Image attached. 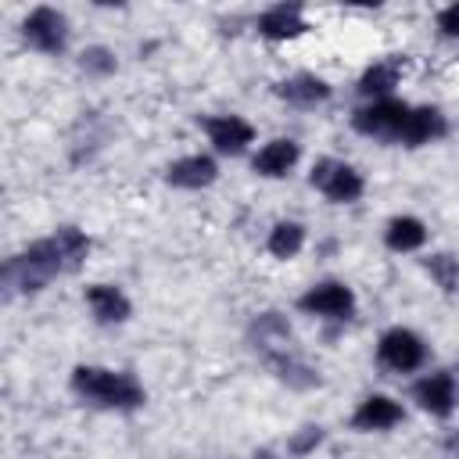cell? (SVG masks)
I'll return each mask as SVG.
<instances>
[{"instance_id":"obj_1","label":"cell","mask_w":459,"mask_h":459,"mask_svg":"<svg viewBox=\"0 0 459 459\" xmlns=\"http://www.w3.org/2000/svg\"><path fill=\"white\" fill-rule=\"evenodd\" d=\"M72 387L79 398L104 409H136L143 402V387L129 373H115L100 366H79L72 373Z\"/></svg>"},{"instance_id":"obj_2","label":"cell","mask_w":459,"mask_h":459,"mask_svg":"<svg viewBox=\"0 0 459 459\" xmlns=\"http://www.w3.org/2000/svg\"><path fill=\"white\" fill-rule=\"evenodd\" d=\"M54 273H65V265H61V255H57L54 237H47V240L29 244L22 255H14V258L4 265V283H7L11 290L32 294V290H39Z\"/></svg>"},{"instance_id":"obj_3","label":"cell","mask_w":459,"mask_h":459,"mask_svg":"<svg viewBox=\"0 0 459 459\" xmlns=\"http://www.w3.org/2000/svg\"><path fill=\"white\" fill-rule=\"evenodd\" d=\"M312 186L316 190H323L330 201H337V204H348V201H355L359 194H362V176L351 169V165H344V161H333V158H319L316 165H312Z\"/></svg>"},{"instance_id":"obj_4","label":"cell","mask_w":459,"mask_h":459,"mask_svg":"<svg viewBox=\"0 0 459 459\" xmlns=\"http://www.w3.org/2000/svg\"><path fill=\"white\" fill-rule=\"evenodd\" d=\"M377 359H380L387 369H394V373H409V369L423 366L427 348H423V341H420L412 330H402V326H398V330H387V333L380 337Z\"/></svg>"},{"instance_id":"obj_5","label":"cell","mask_w":459,"mask_h":459,"mask_svg":"<svg viewBox=\"0 0 459 459\" xmlns=\"http://www.w3.org/2000/svg\"><path fill=\"white\" fill-rule=\"evenodd\" d=\"M298 305H301L308 316H323V319H348V316H351V308H355V294H351L344 283L326 280V283H316L312 290H305Z\"/></svg>"},{"instance_id":"obj_6","label":"cell","mask_w":459,"mask_h":459,"mask_svg":"<svg viewBox=\"0 0 459 459\" xmlns=\"http://www.w3.org/2000/svg\"><path fill=\"white\" fill-rule=\"evenodd\" d=\"M22 32H25L29 47H36V50H43V54H57V50L65 47L68 22H65V14L54 11V7H36V11L25 18Z\"/></svg>"},{"instance_id":"obj_7","label":"cell","mask_w":459,"mask_h":459,"mask_svg":"<svg viewBox=\"0 0 459 459\" xmlns=\"http://www.w3.org/2000/svg\"><path fill=\"white\" fill-rule=\"evenodd\" d=\"M405 115H409V108H405V104H398V100H387V97H384V100H373V104L359 108L351 122H355V129H359V133H366V136H391V140H398Z\"/></svg>"},{"instance_id":"obj_8","label":"cell","mask_w":459,"mask_h":459,"mask_svg":"<svg viewBox=\"0 0 459 459\" xmlns=\"http://www.w3.org/2000/svg\"><path fill=\"white\" fill-rule=\"evenodd\" d=\"M412 398L430 416H448L455 409V380H452V373H430V377H423L412 387Z\"/></svg>"},{"instance_id":"obj_9","label":"cell","mask_w":459,"mask_h":459,"mask_svg":"<svg viewBox=\"0 0 459 459\" xmlns=\"http://www.w3.org/2000/svg\"><path fill=\"white\" fill-rule=\"evenodd\" d=\"M204 129H208V140L215 143V151H222V154H240L251 143V136H255V129L244 118H237V115L204 118Z\"/></svg>"},{"instance_id":"obj_10","label":"cell","mask_w":459,"mask_h":459,"mask_svg":"<svg viewBox=\"0 0 459 459\" xmlns=\"http://www.w3.org/2000/svg\"><path fill=\"white\" fill-rule=\"evenodd\" d=\"M86 305L97 316V323H126L129 319V298L111 283L86 287Z\"/></svg>"},{"instance_id":"obj_11","label":"cell","mask_w":459,"mask_h":459,"mask_svg":"<svg viewBox=\"0 0 459 459\" xmlns=\"http://www.w3.org/2000/svg\"><path fill=\"white\" fill-rule=\"evenodd\" d=\"M441 133H445V118H441L437 108H409L398 140L409 143V147H416V143H430V140H437Z\"/></svg>"},{"instance_id":"obj_12","label":"cell","mask_w":459,"mask_h":459,"mask_svg":"<svg viewBox=\"0 0 459 459\" xmlns=\"http://www.w3.org/2000/svg\"><path fill=\"white\" fill-rule=\"evenodd\" d=\"M398 420H402V405L391 402L387 394H373V398H366V402L355 409L351 427H355V430H387V427H394Z\"/></svg>"},{"instance_id":"obj_13","label":"cell","mask_w":459,"mask_h":459,"mask_svg":"<svg viewBox=\"0 0 459 459\" xmlns=\"http://www.w3.org/2000/svg\"><path fill=\"white\" fill-rule=\"evenodd\" d=\"M305 29H308V25H305L298 4H276V7H269V11L258 18V32L269 36V39H290V36H301Z\"/></svg>"},{"instance_id":"obj_14","label":"cell","mask_w":459,"mask_h":459,"mask_svg":"<svg viewBox=\"0 0 459 459\" xmlns=\"http://www.w3.org/2000/svg\"><path fill=\"white\" fill-rule=\"evenodd\" d=\"M215 161L208 154H190V158H179L169 165V183L172 186H183V190H201L215 179Z\"/></svg>"},{"instance_id":"obj_15","label":"cell","mask_w":459,"mask_h":459,"mask_svg":"<svg viewBox=\"0 0 459 459\" xmlns=\"http://www.w3.org/2000/svg\"><path fill=\"white\" fill-rule=\"evenodd\" d=\"M294 161H298V143L294 140H273L255 154V172L276 179V176H287L294 169Z\"/></svg>"},{"instance_id":"obj_16","label":"cell","mask_w":459,"mask_h":459,"mask_svg":"<svg viewBox=\"0 0 459 459\" xmlns=\"http://www.w3.org/2000/svg\"><path fill=\"white\" fill-rule=\"evenodd\" d=\"M280 97H287L290 104H319V100H326L330 97V86L319 79V75H308V72H301V75H294V79H287V82H280Z\"/></svg>"},{"instance_id":"obj_17","label":"cell","mask_w":459,"mask_h":459,"mask_svg":"<svg viewBox=\"0 0 459 459\" xmlns=\"http://www.w3.org/2000/svg\"><path fill=\"white\" fill-rule=\"evenodd\" d=\"M384 240H387V247H391V251H416V247H423L427 230H423V222H420V219H412V215H398V219H391V222H387Z\"/></svg>"},{"instance_id":"obj_18","label":"cell","mask_w":459,"mask_h":459,"mask_svg":"<svg viewBox=\"0 0 459 459\" xmlns=\"http://www.w3.org/2000/svg\"><path fill=\"white\" fill-rule=\"evenodd\" d=\"M54 244H57V255H61L65 273L79 269V265L86 262V255H90V237H86L82 230H75V226H61V230L54 233Z\"/></svg>"},{"instance_id":"obj_19","label":"cell","mask_w":459,"mask_h":459,"mask_svg":"<svg viewBox=\"0 0 459 459\" xmlns=\"http://www.w3.org/2000/svg\"><path fill=\"white\" fill-rule=\"evenodd\" d=\"M398 75H402V61H380V65H373V68L359 79V90H362L366 97H380V100H384V93H391V90L398 86Z\"/></svg>"},{"instance_id":"obj_20","label":"cell","mask_w":459,"mask_h":459,"mask_svg":"<svg viewBox=\"0 0 459 459\" xmlns=\"http://www.w3.org/2000/svg\"><path fill=\"white\" fill-rule=\"evenodd\" d=\"M305 244V230L298 222H276L273 233H269V251L276 258H294Z\"/></svg>"},{"instance_id":"obj_21","label":"cell","mask_w":459,"mask_h":459,"mask_svg":"<svg viewBox=\"0 0 459 459\" xmlns=\"http://www.w3.org/2000/svg\"><path fill=\"white\" fill-rule=\"evenodd\" d=\"M427 273L437 280V287H445V290H455L459 287V262L452 258V255H434V258H427Z\"/></svg>"},{"instance_id":"obj_22","label":"cell","mask_w":459,"mask_h":459,"mask_svg":"<svg viewBox=\"0 0 459 459\" xmlns=\"http://www.w3.org/2000/svg\"><path fill=\"white\" fill-rule=\"evenodd\" d=\"M86 72H93V75H108V72H115V57H111V50H104V47H90V50H82V61H79Z\"/></svg>"},{"instance_id":"obj_23","label":"cell","mask_w":459,"mask_h":459,"mask_svg":"<svg viewBox=\"0 0 459 459\" xmlns=\"http://www.w3.org/2000/svg\"><path fill=\"white\" fill-rule=\"evenodd\" d=\"M319 441H323V430H319V427H305V430L290 441V452H294V455H305V452H312Z\"/></svg>"},{"instance_id":"obj_24","label":"cell","mask_w":459,"mask_h":459,"mask_svg":"<svg viewBox=\"0 0 459 459\" xmlns=\"http://www.w3.org/2000/svg\"><path fill=\"white\" fill-rule=\"evenodd\" d=\"M437 29H441L445 36H459V4H452V7H445V11L437 14Z\"/></svg>"}]
</instances>
